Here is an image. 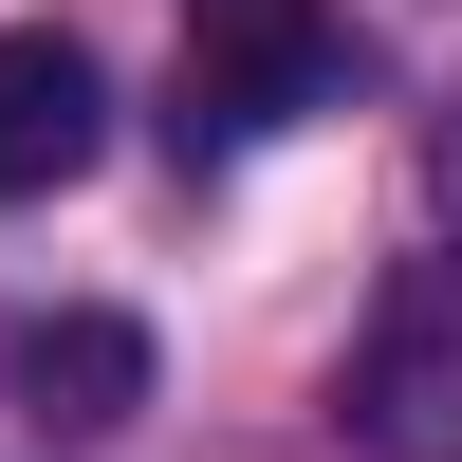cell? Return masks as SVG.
<instances>
[{
  "label": "cell",
  "instance_id": "cell-5",
  "mask_svg": "<svg viewBox=\"0 0 462 462\" xmlns=\"http://www.w3.org/2000/svg\"><path fill=\"white\" fill-rule=\"evenodd\" d=\"M426 278H462V93L426 111Z\"/></svg>",
  "mask_w": 462,
  "mask_h": 462
},
{
  "label": "cell",
  "instance_id": "cell-4",
  "mask_svg": "<svg viewBox=\"0 0 462 462\" xmlns=\"http://www.w3.org/2000/svg\"><path fill=\"white\" fill-rule=\"evenodd\" d=\"M352 426L389 444V462H462V352H444V315H426V296H407V315L352 352Z\"/></svg>",
  "mask_w": 462,
  "mask_h": 462
},
{
  "label": "cell",
  "instance_id": "cell-6",
  "mask_svg": "<svg viewBox=\"0 0 462 462\" xmlns=\"http://www.w3.org/2000/svg\"><path fill=\"white\" fill-rule=\"evenodd\" d=\"M204 19H222V0H204Z\"/></svg>",
  "mask_w": 462,
  "mask_h": 462
},
{
  "label": "cell",
  "instance_id": "cell-3",
  "mask_svg": "<svg viewBox=\"0 0 462 462\" xmlns=\"http://www.w3.org/2000/svg\"><path fill=\"white\" fill-rule=\"evenodd\" d=\"M19 407H37L56 444H111V426L148 407V315H111V296L37 315V333H19Z\"/></svg>",
  "mask_w": 462,
  "mask_h": 462
},
{
  "label": "cell",
  "instance_id": "cell-2",
  "mask_svg": "<svg viewBox=\"0 0 462 462\" xmlns=\"http://www.w3.org/2000/svg\"><path fill=\"white\" fill-rule=\"evenodd\" d=\"M93 148H111V93H93V56H74L56 19H19V37H0V204H56Z\"/></svg>",
  "mask_w": 462,
  "mask_h": 462
},
{
  "label": "cell",
  "instance_id": "cell-1",
  "mask_svg": "<svg viewBox=\"0 0 462 462\" xmlns=\"http://www.w3.org/2000/svg\"><path fill=\"white\" fill-rule=\"evenodd\" d=\"M333 19L315 0H222L204 37H185V93H167V130H185V167L204 148H259V130H296V111H333Z\"/></svg>",
  "mask_w": 462,
  "mask_h": 462
}]
</instances>
